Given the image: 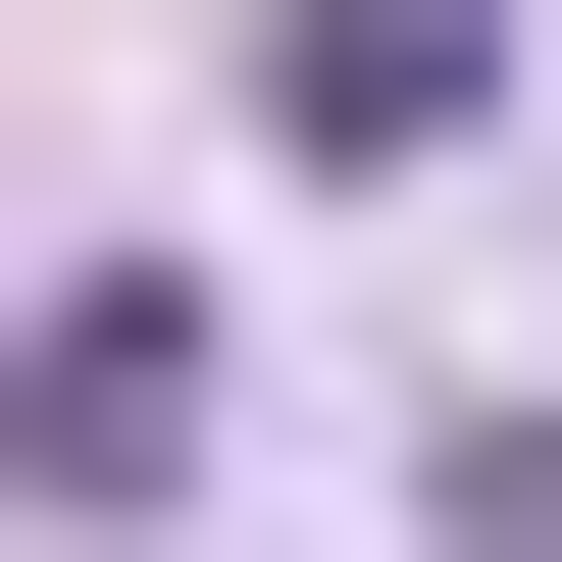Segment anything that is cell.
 Masks as SVG:
<instances>
[{
  "instance_id": "1",
  "label": "cell",
  "mask_w": 562,
  "mask_h": 562,
  "mask_svg": "<svg viewBox=\"0 0 562 562\" xmlns=\"http://www.w3.org/2000/svg\"><path fill=\"white\" fill-rule=\"evenodd\" d=\"M205 409H256V358H205V256H52V307H0V512H52V562H103V512H205Z\"/></svg>"
},
{
  "instance_id": "2",
  "label": "cell",
  "mask_w": 562,
  "mask_h": 562,
  "mask_svg": "<svg viewBox=\"0 0 562 562\" xmlns=\"http://www.w3.org/2000/svg\"><path fill=\"white\" fill-rule=\"evenodd\" d=\"M256 103H307V154H460V103H512V0H307Z\"/></svg>"
}]
</instances>
